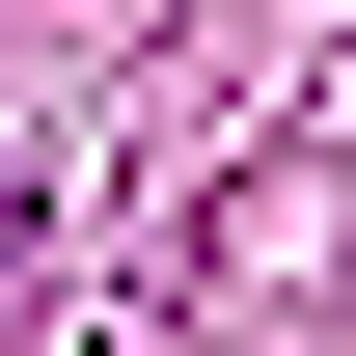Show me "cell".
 Segmentation results:
<instances>
[{"label": "cell", "mask_w": 356, "mask_h": 356, "mask_svg": "<svg viewBox=\"0 0 356 356\" xmlns=\"http://www.w3.org/2000/svg\"><path fill=\"white\" fill-rule=\"evenodd\" d=\"M0 247H28V165H0Z\"/></svg>", "instance_id": "cell-1"}]
</instances>
